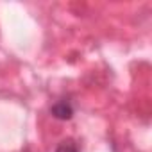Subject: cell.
Listing matches in <instances>:
<instances>
[{"mask_svg":"<svg viewBox=\"0 0 152 152\" xmlns=\"http://www.w3.org/2000/svg\"><path fill=\"white\" fill-rule=\"evenodd\" d=\"M50 113H52L56 118H59V120H70L72 115H73V107H72L70 102H66V100H59V102H56V104L52 106Z\"/></svg>","mask_w":152,"mask_h":152,"instance_id":"6da1fadb","label":"cell"},{"mask_svg":"<svg viewBox=\"0 0 152 152\" xmlns=\"http://www.w3.org/2000/svg\"><path fill=\"white\" fill-rule=\"evenodd\" d=\"M56 152H79V148H77V145H75L72 140H66V141H63L56 148Z\"/></svg>","mask_w":152,"mask_h":152,"instance_id":"7a4b0ae2","label":"cell"}]
</instances>
